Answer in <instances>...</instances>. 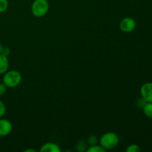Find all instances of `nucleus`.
<instances>
[{"label":"nucleus","mask_w":152,"mask_h":152,"mask_svg":"<svg viewBox=\"0 0 152 152\" xmlns=\"http://www.w3.org/2000/svg\"><path fill=\"white\" fill-rule=\"evenodd\" d=\"M100 145L105 150L115 148L120 143V139L117 134L114 132H106L99 139Z\"/></svg>","instance_id":"1"},{"label":"nucleus","mask_w":152,"mask_h":152,"mask_svg":"<svg viewBox=\"0 0 152 152\" xmlns=\"http://www.w3.org/2000/svg\"><path fill=\"white\" fill-rule=\"evenodd\" d=\"M22 79V75L19 71L11 70L4 73L2 78V83L7 86V88H13L20 84Z\"/></svg>","instance_id":"2"},{"label":"nucleus","mask_w":152,"mask_h":152,"mask_svg":"<svg viewBox=\"0 0 152 152\" xmlns=\"http://www.w3.org/2000/svg\"><path fill=\"white\" fill-rule=\"evenodd\" d=\"M48 10L49 3L48 0H34L31 5V13L37 18L45 16Z\"/></svg>","instance_id":"3"},{"label":"nucleus","mask_w":152,"mask_h":152,"mask_svg":"<svg viewBox=\"0 0 152 152\" xmlns=\"http://www.w3.org/2000/svg\"><path fill=\"white\" fill-rule=\"evenodd\" d=\"M137 26L136 21L132 17H126L120 22V28L123 32L130 33L135 30Z\"/></svg>","instance_id":"4"},{"label":"nucleus","mask_w":152,"mask_h":152,"mask_svg":"<svg viewBox=\"0 0 152 152\" xmlns=\"http://www.w3.org/2000/svg\"><path fill=\"white\" fill-rule=\"evenodd\" d=\"M141 97L146 102H152V83H144L140 88Z\"/></svg>","instance_id":"5"},{"label":"nucleus","mask_w":152,"mask_h":152,"mask_svg":"<svg viewBox=\"0 0 152 152\" xmlns=\"http://www.w3.org/2000/svg\"><path fill=\"white\" fill-rule=\"evenodd\" d=\"M13 129L10 121L6 119L0 118V137H6L10 134Z\"/></svg>","instance_id":"6"},{"label":"nucleus","mask_w":152,"mask_h":152,"mask_svg":"<svg viewBox=\"0 0 152 152\" xmlns=\"http://www.w3.org/2000/svg\"><path fill=\"white\" fill-rule=\"evenodd\" d=\"M41 152H61V148L54 142H47L41 147Z\"/></svg>","instance_id":"7"},{"label":"nucleus","mask_w":152,"mask_h":152,"mask_svg":"<svg viewBox=\"0 0 152 152\" xmlns=\"http://www.w3.org/2000/svg\"><path fill=\"white\" fill-rule=\"evenodd\" d=\"M9 68V60L7 56L0 54V74H4Z\"/></svg>","instance_id":"8"},{"label":"nucleus","mask_w":152,"mask_h":152,"mask_svg":"<svg viewBox=\"0 0 152 152\" xmlns=\"http://www.w3.org/2000/svg\"><path fill=\"white\" fill-rule=\"evenodd\" d=\"M142 110H143V113L145 117L152 119V102H147L142 108Z\"/></svg>","instance_id":"9"},{"label":"nucleus","mask_w":152,"mask_h":152,"mask_svg":"<svg viewBox=\"0 0 152 152\" xmlns=\"http://www.w3.org/2000/svg\"><path fill=\"white\" fill-rule=\"evenodd\" d=\"M87 152H105V149H104L101 145H98L97 144L94 145H90L89 148H87Z\"/></svg>","instance_id":"10"},{"label":"nucleus","mask_w":152,"mask_h":152,"mask_svg":"<svg viewBox=\"0 0 152 152\" xmlns=\"http://www.w3.org/2000/svg\"><path fill=\"white\" fill-rule=\"evenodd\" d=\"M77 150L80 152H83L87 150V143L84 140H80L76 145Z\"/></svg>","instance_id":"11"},{"label":"nucleus","mask_w":152,"mask_h":152,"mask_svg":"<svg viewBox=\"0 0 152 152\" xmlns=\"http://www.w3.org/2000/svg\"><path fill=\"white\" fill-rule=\"evenodd\" d=\"M140 151L141 148L137 144H132V145H129L126 150V152H140Z\"/></svg>","instance_id":"12"},{"label":"nucleus","mask_w":152,"mask_h":152,"mask_svg":"<svg viewBox=\"0 0 152 152\" xmlns=\"http://www.w3.org/2000/svg\"><path fill=\"white\" fill-rule=\"evenodd\" d=\"M98 142H99V140H98L97 137L94 134L91 135V136H89L88 138L87 142L88 144L90 145H96V144H97Z\"/></svg>","instance_id":"13"},{"label":"nucleus","mask_w":152,"mask_h":152,"mask_svg":"<svg viewBox=\"0 0 152 152\" xmlns=\"http://www.w3.org/2000/svg\"><path fill=\"white\" fill-rule=\"evenodd\" d=\"M7 7H8V1L7 0H0V13L5 12Z\"/></svg>","instance_id":"14"},{"label":"nucleus","mask_w":152,"mask_h":152,"mask_svg":"<svg viewBox=\"0 0 152 152\" xmlns=\"http://www.w3.org/2000/svg\"><path fill=\"white\" fill-rule=\"evenodd\" d=\"M6 113V106L4 102L0 100V118L3 117Z\"/></svg>","instance_id":"15"},{"label":"nucleus","mask_w":152,"mask_h":152,"mask_svg":"<svg viewBox=\"0 0 152 152\" xmlns=\"http://www.w3.org/2000/svg\"><path fill=\"white\" fill-rule=\"evenodd\" d=\"M146 102H147L146 101H145L142 97L139 98V99H137V106L139 107V108H142L144 107V105H145V103H146Z\"/></svg>","instance_id":"16"},{"label":"nucleus","mask_w":152,"mask_h":152,"mask_svg":"<svg viewBox=\"0 0 152 152\" xmlns=\"http://www.w3.org/2000/svg\"><path fill=\"white\" fill-rule=\"evenodd\" d=\"M7 86L4 83H0V96H3L7 91Z\"/></svg>","instance_id":"17"},{"label":"nucleus","mask_w":152,"mask_h":152,"mask_svg":"<svg viewBox=\"0 0 152 152\" xmlns=\"http://www.w3.org/2000/svg\"><path fill=\"white\" fill-rule=\"evenodd\" d=\"M4 45H3L1 44V42H0V54L3 53V50H4Z\"/></svg>","instance_id":"18"},{"label":"nucleus","mask_w":152,"mask_h":152,"mask_svg":"<svg viewBox=\"0 0 152 152\" xmlns=\"http://www.w3.org/2000/svg\"><path fill=\"white\" fill-rule=\"evenodd\" d=\"M25 152H36V150H34V149H27V150H25Z\"/></svg>","instance_id":"19"}]
</instances>
